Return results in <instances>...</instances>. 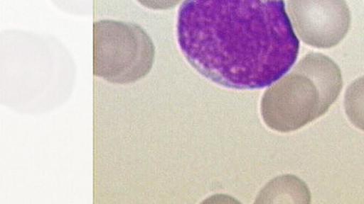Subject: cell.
<instances>
[{"label": "cell", "instance_id": "cell-1", "mask_svg": "<svg viewBox=\"0 0 364 204\" xmlns=\"http://www.w3.org/2000/svg\"><path fill=\"white\" fill-rule=\"evenodd\" d=\"M177 38L204 78L238 90L275 84L295 64L300 46L284 0H186Z\"/></svg>", "mask_w": 364, "mask_h": 204}, {"label": "cell", "instance_id": "cell-2", "mask_svg": "<svg viewBox=\"0 0 364 204\" xmlns=\"http://www.w3.org/2000/svg\"><path fill=\"white\" fill-rule=\"evenodd\" d=\"M343 86L341 70L333 60L321 54H309L267 90L262 101L263 120L274 131H296L323 115Z\"/></svg>", "mask_w": 364, "mask_h": 204}, {"label": "cell", "instance_id": "cell-3", "mask_svg": "<svg viewBox=\"0 0 364 204\" xmlns=\"http://www.w3.org/2000/svg\"><path fill=\"white\" fill-rule=\"evenodd\" d=\"M154 43L139 25L114 20L93 24V74L113 84L136 83L150 72Z\"/></svg>", "mask_w": 364, "mask_h": 204}, {"label": "cell", "instance_id": "cell-4", "mask_svg": "<svg viewBox=\"0 0 364 204\" xmlns=\"http://www.w3.org/2000/svg\"><path fill=\"white\" fill-rule=\"evenodd\" d=\"M289 11L302 41L317 48L335 47L350 28L346 0H289Z\"/></svg>", "mask_w": 364, "mask_h": 204}, {"label": "cell", "instance_id": "cell-5", "mask_svg": "<svg viewBox=\"0 0 364 204\" xmlns=\"http://www.w3.org/2000/svg\"><path fill=\"white\" fill-rule=\"evenodd\" d=\"M310 191L301 178L285 174L274 178L257 196L255 203H309Z\"/></svg>", "mask_w": 364, "mask_h": 204}, {"label": "cell", "instance_id": "cell-6", "mask_svg": "<svg viewBox=\"0 0 364 204\" xmlns=\"http://www.w3.org/2000/svg\"><path fill=\"white\" fill-rule=\"evenodd\" d=\"M345 110L350 122L364 132V76L355 80L347 89Z\"/></svg>", "mask_w": 364, "mask_h": 204}, {"label": "cell", "instance_id": "cell-7", "mask_svg": "<svg viewBox=\"0 0 364 204\" xmlns=\"http://www.w3.org/2000/svg\"><path fill=\"white\" fill-rule=\"evenodd\" d=\"M143 6L151 10H168L175 7L181 0H137Z\"/></svg>", "mask_w": 364, "mask_h": 204}]
</instances>
